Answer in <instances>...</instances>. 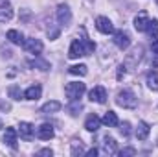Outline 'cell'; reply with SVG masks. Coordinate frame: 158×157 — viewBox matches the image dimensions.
Segmentation results:
<instances>
[{"label":"cell","mask_w":158,"mask_h":157,"mask_svg":"<svg viewBox=\"0 0 158 157\" xmlns=\"http://www.w3.org/2000/svg\"><path fill=\"white\" fill-rule=\"evenodd\" d=\"M28 65H30V67H33V69H39V70H50V63H48V61H44V59H39V57L30 59V61H28Z\"/></svg>","instance_id":"21"},{"label":"cell","mask_w":158,"mask_h":157,"mask_svg":"<svg viewBox=\"0 0 158 157\" xmlns=\"http://www.w3.org/2000/svg\"><path fill=\"white\" fill-rule=\"evenodd\" d=\"M52 154H53V152H52V150H48V148H44V150H40V152H39V155H52Z\"/></svg>","instance_id":"34"},{"label":"cell","mask_w":158,"mask_h":157,"mask_svg":"<svg viewBox=\"0 0 158 157\" xmlns=\"http://www.w3.org/2000/svg\"><path fill=\"white\" fill-rule=\"evenodd\" d=\"M96 28H98L101 34H105V35L114 34V24H112L110 19H107V17H98V19H96Z\"/></svg>","instance_id":"7"},{"label":"cell","mask_w":158,"mask_h":157,"mask_svg":"<svg viewBox=\"0 0 158 157\" xmlns=\"http://www.w3.org/2000/svg\"><path fill=\"white\" fill-rule=\"evenodd\" d=\"M83 154H85V148H83L81 141H74L72 142V155L77 157V155H83Z\"/></svg>","instance_id":"27"},{"label":"cell","mask_w":158,"mask_h":157,"mask_svg":"<svg viewBox=\"0 0 158 157\" xmlns=\"http://www.w3.org/2000/svg\"><path fill=\"white\" fill-rule=\"evenodd\" d=\"M116 104L119 107H123V109H134L138 105V98H136V94L131 89H123L116 96Z\"/></svg>","instance_id":"1"},{"label":"cell","mask_w":158,"mask_h":157,"mask_svg":"<svg viewBox=\"0 0 158 157\" xmlns=\"http://www.w3.org/2000/svg\"><path fill=\"white\" fill-rule=\"evenodd\" d=\"M119 131H121L123 137H129V135H131V124H129V122H123L121 128H119Z\"/></svg>","instance_id":"29"},{"label":"cell","mask_w":158,"mask_h":157,"mask_svg":"<svg viewBox=\"0 0 158 157\" xmlns=\"http://www.w3.org/2000/svg\"><path fill=\"white\" fill-rule=\"evenodd\" d=\"M40 92H42L40 85H31V87H28V89L24 91V98H26V100H39Z\"/></svg>","instance_id":"18"},{"label":"cell","mask_w":158,"mask_h":157,"mask_svg":"<svg viewBox=\"0 0 158 157\" xmlns=\"http://www.w3.org/2000/svg\"><path fill=\"white\" fill-rule=\"evenodd\" d=\"M6 37L11 41L13 44H22V43H24V35H22V34H20L19 30H9Z\"/></svg>","instance_id":"22"},{"label":"cell","mask_w":158,"mask_h":157,"mask_svg":"<svg viewBox=\"0 0 158 157\" xmlns=\"http://www.w3.org/2000/svg\"><path fill=\"white\" fill-rule=\"evenodd\" d=\"M101 150H103V154H107V155L116 154V150H118L116 141H114L110 135H105V137H103V142H101Z\"/></svg>","instance_id":"11"},{"label":"cell","mask_w":158,"mask_h":157,"mask_svg":"<svg viewBox=\"0 0 158 157\" xmlns=\"http://www.w3.org/2000/svg\"><path fill=\"white\" fill-rule=\"evenodd\" d=\"M151 50H153V54H155V56H158V39H155V43L151 44Z\"/></svg>","instance_id":"32"},{"label":"cell","mask_w":158,"mask_h":157,"mask_svg":"<svg viewBox=\"0 0 158 157\" xmlns=\"http://www.w3.org/2000/svg\"><path fill=\"white\" fill-rule=\"evenodd\" d=\"M147 87L151 91H158V72L156 70H151L147 74Z\"/></svg>","instance_id":"23"},{"label":"cell","mask_w":158,"mask_h":157,"mask_svg":"<svg viewBox=\"0 0 158 157\" xmlns=\"http://www.w3.org/2000/svg\"><path fill=\"white\" fill-rule=\"evenodd\" d=\"M85 155H88V157H94V155H98V150H96V148H92V150H88V152H85Z\"/></svg>","instance_id":"33"},{"label":"cell","mask_w":158,"mask_h":157,"mask_svg":"<svg viewBox=\"0 0 158 157\" xmlns=\"http://www.w3.org/2000/svg\"><path fill=\"white\" fill-rule=\"evenodd\" d=\"M99 126H101V118L98 117V115H90V117L86 118V122H85V128L90 133H96L99 129Z\"/></svg>","instance_id":"16"},{"label":"cell","mask_w":158,"mask_h":157,"mask_svg":"<svg viewBox=\"0 0 158 157\" xmlns=\"http://www.w3.org/2000/svg\"><path fill=\"white\" fill-rule=\"evenodd\" d=\"M114 44L118 46L119 50H127V48L131 46V35H129L125 30L114 32Z\"/></svg>","instance_id":"4"},{"label":"cell","mask_w":158,"mask_h":157,"mask_svg":"<svg viewBox=\"0 0 158 157\" xmlns=\"http://www.w3.org/2000/svg\"><path fill=\"white\" fill-rule=\"evenodd\" d=\"M68 72L74 74V76H85L88 70H86V65H74V67L68 69Z\"/></svg>","instance_id":"25"},{"label":"cell","mask_w":158,"mask_h":157,"mask_svg":"<svg viewBox=\"0 0 158 157\" xmlns=\"http://www.w3.org/2000/svg\"><path fill=\"white\" fill-rule=\"evenodd\" d=\"M13 19V7L9 0H0V22H7Z\"/></svg>","instance_id":"10"},{"label":"cell","mask_w":158,"mask_h":157,"mask_svg":"<svg viewBox=\"0 0 158 157\" xmlns=\"http://www.w3.org/2000/svg\"><path fill=\"white\" fill-rule=\"evenodd\" d=\"M149 131H151V128H149L147 122H138V128H136L134 135H136L138 141H145V139L149 137Z\"/></svg>","instance_id":"17"},{"label":"cell","mask_w":158,"mask_h":157,"mask_svg":"<svg viewBox=\"0 0 158 157\" xmlns=\"http://www.w3.org/2000/svg\"><path fill=\"white\" fill-rule=\"evenodd\" d=\"M7 92H9V96H11L13 100H20V98L24 96V92L20 91V87H19V85H11Z\"/></svg>","instance_id":"26"},{"label":"cell","mask_w":158,"mask_h":157,"mask_svg":"<svg viewBox=\"0 0 158 157\" xmlns=\"http://www.w3.org/2000/svg\"><path fill=\"white\" fill-rule=\"evenodd\" d=\"M19 133H20V137H22L24 141H31L33 135H35V128H33L30 122H20V126H19Z\"/></svg>","instance_id":"13"},{"label":"cell","mask_w":158,"mask_h":157,"mask_svg":"<svg viewBox=\"0 0 158 157\" xmlns=\"http://www.w3.org/2000/svg\"><path fill=\"white\" fill-rule=\"evenodd\" d=\"M119 157H125V155H136V150L134 148H125V150H121L118 154Z\"/></svg>","instance_id":"30"},{"label":"cell","mask_w":158,"mask_h":157,"mask_svg":"<svg viewBox=\"0 0 158 157\" xmlns=\"http://www.w3.org/2000/svg\"><path fill=\"white\" fill-rule=\"evenodd\" d=\"M17 129L15 128H7L6 133H4V142L11 148V150H17Z\"/></svg>","instance_id":"14"},{"label":"cell","mask_w":158,"mask_h":157,"mask_svg":"<svg viewBox=\"0 0 158 157\" xmlns=\"http://www.w3.org/2000/svg\"><path fill=\"white\" fill-rule=\"evenodd\" d=\"M118 69H119L118 70V79H121L123 76H125V69H127V67H125V65H119Z\"/></svg>","instance_id":"31"},{"label":"cell","mask_w":158,"mask_h":157,"mask_svg":"<svg viewBox=\"0 0 158 157\" xmlns=\"http://www.w3.org/2000/svg\"><path fill=\"white\" fill-rule=\"evenodd\" d=\"M61 107H63V105H61V102L52 100V102H48V104H44V105L40 107V113H42V115H48V113H57Z\"/></svg>","instance_id":"19"},{"label":"cell","mask_w":158,"mask_h":157,"mask_svg":"<svg viewBox=\"0 0 158 157\" xmlns=\"http://www.w3.org/2000/svg\"><path fill=\"white\" fill-rule=\"evenodd\" d=\"M39 139L42 141H50V139H53V135H55V131H53V126L52 124H42L37 128V133H35Z\"/></svg>","instance_id":"12"},{"label":"cell","mask_w":158,"mask_h":157,"mask_svg":"<svg viewBox=\"0 0 158 157\" xmlns=\"http://www.w3.org/2000/svg\"><path fill=\"white\" fill-rule=\"evenodd\" d=\"M149 17H147V13L145 11H142L136 19H134V28H136V32H145L147 30V24H149Z\"/></svg>","instance_id":"15"},{"label":"cell","mask_w":158,"mask_h":157,"mask_svg":"<svg viewBox=\"0 0 158 157\" xmlns=\"http://www.w3.org/2000/svg\"><path fill=\"white\" fill-rule=\"evenodd\" d=\"M145 32L149 34V37H151V39H158V20H156V19L149 20V24H147V30H145Z\"/></svg>","instance_id":"24"},{"label":"cell","mask_w":158,"mask_h":157,"mask_svg":"<svg viewBox=\"0 0 158 157\" xmlns=\"http://www.w3.org/2000/svg\"><path fill=\"white\" fill-rule=\"evenodd\" d=\"M2 128H4V124H2V122H0V129H2Z\"/></svg>","instance_id":"35"},{"label":"cell","mask_w":158,"mask_h":157,"mask_svg":"<svg viewBox=\"0 0 158 157\" xmlns=\"http://www.w3.org/2000/svg\"><path fill=\"white\" fill-rule=\"evenodd\" d=\"M88 98H90L92 102H98V104H105V102H107V91H105V87H101V85L94 87V89L88 92Z\"/></svg>","instance_id":"9"},{"label":"cell","mask_w":158,"mask_h":157,"mask_svg":"<svg viewBox=\"0 0 158 157\" xmlns=\"http://www.w3.org/2000/svg\"><path fill=\"white\" fill-rule=\"evenodd\" d=\"M22 46H24V50L28 52V54H40L42 52V43L39 39H35V37H30V39H24L22 43Z\"/></svg>","instance_id":"6"},{"label":"cell","mask_w":158,"mask_h":157,"mask_svg":"<svg viewBox=\"0 0 158 157\" xmlns=\"http://www.w3.org/2000/svg\"><path fill=\"white\" fill-rule=\"evenodd\" d=\"M55 19H57V22H59L61 28H66L72 22V11H70V7L66 4H59L57 9H55Z\"/></svg>","instance_id":"3"},{"label":"cell","mask_w":158,"mask_h":157,"mask_svg":"<svg viewBox=\"0 0 158 157\" xmlns=\"http://www.w3.org/2000/svg\"><path fill=\"white\" fill-rule=\"evenodd\" d=\"M101 122H103L105 126H109V128H114V126H118V124H119V120H118V117H116V113H114V111H107Z\"/></svg>","instance_id":"20"},{"label":"cell","mask_w":158,"mask_h":157,"mask_svg":"<svg viewBox=\"0 0 158 157\" xmlns=\"http://www.w3.org/2000/svg\"><path fill=\"white\" fill-rule=\"evenodd\" d=\"M81 56H86L85 54V46H83V41L81 39H74L70 44V50H68V57L70 59H79Z\"/></svg>","instance_id":"5"},{"label":"cell","mask_w":158,"mask_h":157,"mask_svg":"<svg viewBox=\"0 0 158 157\" xmlns=\"http://www.w3.org/2000/svg\"><path fill=\"white\" fill-rule=\"evenodd\" d=\"M77 102H79V100H74V104H72V105H68V111H70V115H74V117L79 115V111L83 109V105L77 104Z\"/></svg>","instance_id":"28"},{"label":"cell","mask_w":158,"mask_h":157,"mask_svg":"<svg viewBox=\"0 0 158 157\" xmlns=\"http://www.w3.org/2000/svg\"><path fill=\"white\" fill-rule=\"evenodd\" d=\"M86 91V85L85 83H81V81H70L66 87H64V92H66V96L70 98V102H74V100H79L81 96H83V92Z\"/></svg>","instance_id":"2"},{"label":"cell","mask_w":158,"mask_h":157,"mask_svg":"<svg viewBox=\"0 0 158 157\" xmlns=\"http://www.w3.org/2000/svg\"><path fill=\"white\" fill-rule=\"evenodd\" d=\"M142 54H143V48H142V46H136V48H134L127 57H125V63H123V65H125V67H131V69H132V67H136V65H138V61L142 59Z\"/></svg>","instance_id":"8"}]
</instances>
